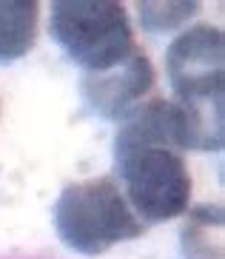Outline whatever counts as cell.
Returning a JSON list of instances; mask_svg holds the SVG:
<instances>
[{
	"label": "cell",
	"instance_id": "1",
	"mask_svg": "<svg viewBox=\"0 0 225 259\" xmlns=\"http://www.w3.org/2000/svg\"><path fill=\"white\" fill-rule=\"evenodd\" d=\"M114 183L145 222H171L188 213L194 180L185 162L180 111L168 97H151L117 125Z\"/></svg>",
	"mask_w": 225,
	"mask_h": 259
},
{
	"label": "cell",
	"instance_id": "2",
	"mask_svg": "<svg viewBox=\"0 0 225 259\" xmlns=\"http://www.w3.org/2000/svg\"><path fill=\"white\" fill-rule=\"evenodd\" d=\"M54 231L68 251L100 256L114 245L145 234V222L131 211L114 177L68 183L54 202Z\"/></svg>",
	"mask_w": 225,
	"mask_h": 259
},
{
	"label": "cell",
	"instance_id": "3",
	"mask_svg": "<svg viewBox=\"0 0 225 259\" xmlns=\"http://www.w3.org/2000/svg\"><path fill=\"white\" fill-rule=\"evenodd\" d=\"M49 31L83 74L105 71L137 49L126 6L117 0H57Z\"/></svg>",
	"mask_w": 225,
	"mask_h": 259
},
{
	"label": "cell",
	"instance_id": "4",
	"mask_svg": "<svg viewBox=\"0 0 225 259\" xmlns=\"http://www.w3.org/2000/svg\"><path fill=\"white\" fill-rule=\"evenodd\" d=\"M165 74L174 103L188 108L225 106V34L219 26L197 23L165 49Z\"/></svg>",
	"mask_w": 225,
	"mask_h": 259
},
{
	"label": "cell",
	"instance_id": "5",
	"mask_svg": "<svg viewBox=\"0 0 225 259\" xmlns=\"http://www.w3.org/2000/svg\"><path fill=\"white\" fill-rule=\"evenodd\" d=\"M154 85H157L154 63L140 46L111 69L80 74L83 103L108 122H123L131 111H137L145 97H151Z\"/></svg>",
	"mask_w": 225,
	"mask_h": 259
},
{
	"label": "cell",
	"instance_id": "6",
	"mask_svg": "<svg viewBox=\"0 0 225 259\" xmlns=\"http://www.w3.org/2000/svg\"><path fill=\"white\" fill-rule=\"evenodd\" d=\"M40 26V3L0 0V66L15 63L34 49Z\"/></svg>",
	"mask_w": 225,
	"mask_h": 259
},
{
	"label": "cell",
	"instance_id": "7",
	"mask_svg": "<svg viewBox=\"0 0 225 259\" xmlns=\"http://www.w3.org/2000/svg\"><path fill=\"white\" fill-rule=\"evenodd\" d=\"M182 251L188 259H222V208L203 205L191 211V220L182 228Z\"/></svg>",
	"mask_w": 225,
	"mask_h": 259
},
{
	"label": "cell",
	"instance_id": "8",
	"mask_svg": "<svg viewBox=\"0 0 225 259\" xmlns=\"http://www.w3.org/2000/svg\"><path fill=\"white\" fill-rule=\"evenodd\" d=\"M137 20L145 31L151 34H165V31H174L185 26L191 17L200 12V3L191 0V3H137Z\"/></svg>",
	"mask_w": 225,
	"mask_h": 259
}]
</instances>
